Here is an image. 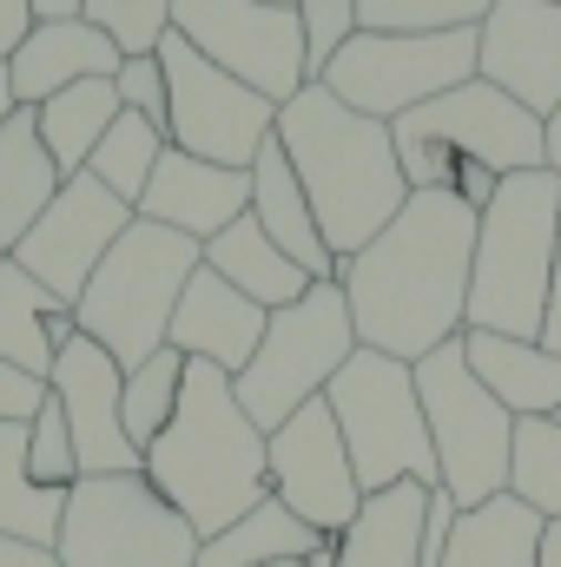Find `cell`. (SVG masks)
Listing matches in <instances>:
<instances>
[{
	"mask_svg": "<svg viewBox=\"0 0 561 567\" xmlns=\"http://www.w3.org/2000/svg\"><path fill=\"white\" fill-rule=\"evenodd\" d=\"M53 403L67 410V435H73V462L80 475H140L145 455L126 442V423H120V383L126 370L86 343L80 330L67 337V350L53 357Z\"/></svg>",
	"mask_w": 561,
	"mask_h": 567,
	"instance_id": "e0dca14e",
	"label": "cell"
},
{
	"mask_svg": "<svg viewBox=\"0 0 561 567\" xmlns=\"http://www.w3.org/2000/svg\"><path fill=\"white\" fill-rule=\"evenodd\" d=\"M47 396H53V383H47V377H27V370L0 363V423L27 429L40 410H47Z\"/></svg>",
	"mask_w": 561,
	"mask_h": 567,
	"instance_id": "f35d334b",
	"label": "cell"
},
{
	"mask_svg": "<svg viewBox=\"0 0 561 567\" xmlns=\"http://www.w3.org/2000/svg\"><path fill=\"white\" fill-rule=\"evenodd\" d=\"M272 140H278L284 165L297 172V185L310 198V218H317V231H324L337 265L357 258L410 205L390 126L350 113L324 80H310L297 100H284Z\"/></svg>",
	"mask_w": 561,
	"mask_h": 567,
	"instance_id": "7a4b0ae2",
	"label": "cell"
},
{
	"mask_svg": "<svg viewBox=\"0 0 561 567\" xmlns=\"http://www.w3.org/2000/svg\"><path fill=\"white\" fill-rule=\"evenodd\" d=\"M265 7H297V0H265Z\"/></svg>",
	"mask_w": 561,
	"mask_h": 567,
	"instance_id": "7dc6e473",
	"label": "cell"
},
{
	"mask_svg": "<svg viewBox=\"0 0 561 567\" xmlns=\"http://www.w3.org/2000/svg\"><path fill=\"white\" fill-rule=\"evenodd\" d=\"M324 548V535H310L278 495H265L252 515H238L225 535L198 542V561L192 567H278V561H310Z\"/></svg>",
	"mask_w": 561,
	"mask_h": 567,
	"instance_id": "f1b7e54d",
	"label": "cell"
},
{
	"mask_svg": "<svg viewBox=\"0 0 561 567\" xmlns=\"http://www.w3.org/2000/svg\"><path fill=\"white\" fill-rule=\"evenodd\" d=\"M159 152H165V133H159V126H145V120H133V113H120V120L106 126L100 152L86 158V172H93V178H100L120 205H140L145 185H152Z\"/></svg>",
	"mask_w": 561,
	"mask_h": 567,
	"instance_id": "d6a6232c",
	"label": "cell"
},
{
	"mask_svg": "<svg viewBox=\"0 0 561 567\" xmlns=\"http://www.w3.org/2000/svg\"><path fill=\"white\" fill-rule=\"evenodd\" d=\"M113 73H120V47L80 13L73 20H33V33L7 60V86H13V100L27 113L40 100H53V93L80 86V80H113Z\"/></svg>",
	"mask_w": 561,
	"mask_h": 567,
	"instance_id": "ffe728a7",
	"label": "cell"
},
{
	"mask_svg": "<svg viewBox=\"0 0 561 567\" xmlns=\"http://www.w3.org/2000/svg\"><path fill=\"white\" fill-rule=\"evenodd\" d=\"M145 482L192 522L198 542L225 535L238 515H252L272 495V468H265V435L232 396V377L212 363L185 357V383H178V410L172 423L152 435L145 449Z\"/></svg>",
	"mask_w": 561,
	"mask_h": 567,
	"instance_id": "3957f363",
	"label": "cell"
},
{
	"mask_svg": "<svg viewBox=\"0 0 561 567\" xmlns=\"http://www.w3.org/2000/svg\"><path fill=\"white\" fill-rule=\"evenodd\" d=\"M265 323H272V310H258L245 290H232L218 271L198 265L192 284H185V297H178V310H172L165 343H172L178 357H192V363H212V370L238 377V370L258 357Z\"/></svg>",
	"mask_w": 561,
	"mask_h": 567,
	"instance_id": "d6986e66",
	"label": "cell"
},
{
	"mask_svg": "<svg viewBox=\"0 0 561 567\" xmlns=\"http://www.w3.org/2000/svg\"><path fill=\"white\" fill-rule=\"evenodd\" d=\"M462 357H469L476 383H482L516 423H522V416H555L561 410V357L549 350V343L462 330Z\"/></svg>",
	"mask_w": 561,
	"mask_h": 567,
	"instance_id": "603a6c76",
	"label": "cell"
},
{
	"mask_svg": "<svg viewBox=\"0 0 561 567\" xmlns=\"http://www.w3.org/2000/svg\"><path fill=\"white\" fill-rule=\"evenodd\" d=\"M126 225H133V205H120L93 172L60 178L53 205H47V212L33 218V231L13 245V265L33 284H47V290L73 310L80 290H86V278L100 271V258L120 245Z\"/></svg>",
	"mask_w": 561,
	"mask_h": 567,
	"instance_id": "5bb4252c",
	"label": "cell"
},
{
	"mask_svg": "<svg viewBox=\"0 0 561 567\" xmlns=\"http://www.w3.org/2000/svg\"><path fill=\"white\" fill-rule=\"evenodd\" d=\"M60 515H67V488H40L33 468H27V429L0 423V535L53 548Z\"/></svg>",
	"mask_w": 561,
	"mask_h": 567,
	"instance_id": "f546056e",
	"label": "cell"
},
{
	"mask_svg": "<svg viewBox=\"0 0 561 567\" xmlns=\"http://www.w3.org/2000/svg\"><path fill=\"white\" fill-rule=\"evenodd\" d=\"M245 212H252V172L205 165V158H192V152H178V145L159 152L152 185H145V198L133 205V218L165 225V231H178V238H192V245H212V238H218L225 225H238Z\"/></svg>",
	"mask_w": 561,
	"mask_h": 567,
	"instance_id": "ac0fdd59",
	"label": "cell"
},
{
	"mask_svg": "<svg viewBox=\"0 0 561 567\" xmlns=\"http://www.w3.org/2000/svg\"><path fill=\"white\" fill-rule=\"evenodd\" d=\"M60 192V172L40 145V126L33 113L20 106L7 126H0V258H13V245L33 231V218L53 205Z\"/></svg>",
	"mask_w": 561,
	"mask_h": 567,
	"instance_id": "484cf974",
	"label": "cell"
},
{
	"mask_svg": "<svg viewBox=\"0 0 561 567\" xmlns=\"http://www.w3.org/2000/svg\"><path fill=\"white\" fill-rule=\"evenodd\" d=\"M469 265L476 212L449 192H410V205L337 265L357 343L397 363H422L429 350L456 343L469 323Z\"/></svg>",
	"mask_w": 561,
	"mask_h": 567,
	"instance_id": "6da1fadb",
	"label": "cell"
},
{
	"mask_svg": "<svg viewBox=\"0 0 561 567\" xmlns=\"http://www.w3.org/2000/svg\"><path fill=\"white\" fill-rule=\"evenodd\" d=\"M252 225H258L310 284H337V258H330V245H324V231H317V218H310V198H304L297 172L284 165L278 140H265V152L252 158Z\"/></svg>",
	"mask_w": 561,
	"mask_h": 567,
	"instance_id": "44dd1931",
	"label": "cell"
},
{
	"mask_svg": "<svg viewBox=\"0 0 561 567\" xmlns=\"http://www.w3.org/2000/svg\"><path fill=\"white\" fill-rule=\"evenodd\" d=\"M159 73H165V145H178L205 165L252 172V158L265 152L272 126H278V106L265 93L238 86L232 73H218L172 27L159 40Z\"/></svg>",
	"mask_w": 561,
	"mask_h": 567,
	"instance_id": "8fae6325",
	"label": "cell"
},
{
	"mask_svg": "<svg viewBox=\"0 0 561 567\" xmlns=\"http://www.w3.org/2000/svg\"><path fill=\"white\" fill-rule=\"evenodd\" d=\"M33 33V0H0V66L13 60V47Z\"/></svg>",
	"mask_w": 561,
	"mask_h": 567,
	"instance_id": "ab89813d",
	"label": "cell"
},
{
	"mask_svg": "<svg viewBox=\"0 0 561 567\" xmlns=\"http://www.w3.org/2000/svg\"><path fill=\"white\" fill-rule=\"evenodd\" d=\"M542 515L516 495H496L482 508H456L442 567H536L542 561Z\"/></svg>",
	"mask_w": 561,
	"mask_h": 567,
	"instance_id": "d4e9b609",
	"label": "cell"
},
{
	"mask_svg": "<svg viewBox=\"0 0 561 567\" xmlns=\"http://www.w3.org/2000/svg\"><path fill=\"white\" fill-rule=\"evenodd\" d=\"M73 337V310L33 284L13 258H0V363L27 370V377H53V357Z\"/></svg>",
	"mask_w": 561,
	"mask_h": 567,
	"instance_id": "cb8c5ba5",
	"label": "cell"
},
{
	"mask_svg": "<svg viewBox=\"0 0 561 567\" xmlns=\"http://www.w3.org/2000/svg\"><path fill=\"white\" fill-rule=\"evenodd\" d=\"M350 357H357V330H350L344 290L337 284H310L297 303L272 310L258 357L232 377V396H238V410L252 416L258 435H272L304 403H317Z\"/></svg>",
	"mask_w": 561,
	"mask_h": 567,
	"instance_id": "ba28073f",
	"label": "cell"
},
{
	"mask_svg": "<svg viewBox=\"0 0 561 567\" xmlns=\"http://www.w3.org/2000/svg\"><path fill=\"white\" fill-rule=\"evenodd\" d=\"M178 383H185V357L165 343L159 357H145L140 370H126V383H120V423H126V442L133 449H152V435L172 423V410H178Z\"/></svg>",
	"mask_w": 561,
	"mask_h": 567,
	"instance_id": "1f68e13d",
	"label": "cell"
},
{
	"mask_svg": "<svg viewBox=\"0 0 561 567\" xmlns=\"http://www.w3.org/2000/svg\"><path fill=\"white\" fill-rule=\"evenodd\" d=\"M555 231H561V178L549 165L516 172V178L496 185V198L476 212V265H469V323L462 330L542 343Z\"/></svg>",
	"mask_w": 561,
	"mask_h": 567,
	"instance_id": "277c9868",
	"label": "cell"
},
{
	"mask_svg": "<svg viewBox=\"0 0 561 567\" xmlns=\"http://www.w3.org/2000/svg\"><path fill=\"white\" fill-rule=\"evenodd\" d=\"M417 370V403L429 429V455H436V488L456 508H482L496 495H509V449H516V416L476 383L462 337L429 350Z\"/></svg>",
	"mask_w": 561,
	"mask_h": 567,
	"instance_id": "8992f818",
	"label": "cell"
},
{
	"mask_svg": "<svg viewBox=\"0 0 561 567\" xmlns=\"http://www.w3.org/2000/svg\"><path fill=\"white\" fill-rule=\"evenodd\" d=\"M509 495L529 502L542 522H561V423L555 416H522V423H516Z\"/></svg>",
	"mask_w": 561,
	"mask_h": 567,
	"instance_id": "4dcf8cb0",
	"label": "cell"
},
{
	"mask_svg": "<svg viewBox=\"0 0 561 567\" xmlns=\"http://www.w3.org/2000/svg\"><path fill=\"white\" fill-rule=\"evenodd\" d=\"M265 468H272V495L310 528V535H344V522L357 515L364 488H357V468L344 455V435L330 423L324 396L304 403L284 429L265 435Z\"/></svg>",
	"mask_w": 561,
	"mask_h": 567,
	"instance_id": "9a60e30c",
	"label": "cell"
},
{
	"mask_svg": "<svg viewBox=\"0 0 561 567\" xmlns=\"http://www.w3.org/2000/svg\"><path fill=\"white\" fill-rule=\"evenodd\" d=\"M536 567H561V522L542 528V561H536Z\"/></svg>",
	"mask_w": 561,
	"mask_h": 567,
	"instance_id": "ee69618b",
	"label": "cell"
},
{
	"mask_svg": "<svg viewBox=\"0 0 561 567\" xmlns=\"http://www.w3.org/2000/svg\"><path fill=\"white\" fill-rule=\"evenodd\" d=\"M172 33L205 53L218 73L238 86L265 93L272 106L297 100L304 80V33L297 7H265V0H172Z\"/></svg>",
	"mask_w": 561,
	"mask_h": 567,
	"instance_id": "7c38bea8",
	"label": "cell"
},
{
	"mask_svg": "<svg viewBox=\"0 0 561 567\" xmlns=\"http://www.w3.org/2000/svg\"><path fill=\"white\" fill-rule=\"evenodd\" d=\"M462 80H476V27H462V33H357L324 66V86L377 126H397L404 113L456 93Z\"/></svg>",
	"mask_w": 561,
	"mask_h": 567,
	"instance_id": "30bf717a",
	"label": "cell"
},
{
	"mask_svg": "<svg viewBox=\"0 0 561 567\" xmlns=\"http://www.w3.org/2000/svg\"><path fill=\"white\" fill-rule=\"evenodd\" d=\"M390 140L436 145L449 158L489 165L496 178H516V172H542L549 165V120H536L529 106H516L489 80H462L456 93H442V100H429L417 113H404L390 126Z\"/></svg>",
	"mask_w": 561,
	"mask_h": 567,
	"instance_id": "4fadbf2b",
	"label": "cell"
},
{
	"mask_svg": "<svg viewBox=\"0 0 561 567\" xmlns=\"http://www.w3.org/2000/svg\"><path fill=\"white\" fill-rule=\"evenodd\" d=\"M27 468L40 488H73L80 482V462H73V435H67V410L47 396V410L27 423Z\"/></svg>",
	"mask_w": 561,
	"mask_h": 567,
	"instance_id": "8d00e7d4",
	"label": "cell"
},
{
	"mask_svg": "<svg viewBox=\"0 0 561 567\" xmlns=\"http://www.w3.org/2000/svg\"><path fill=\"white\" fill-rule=\"evenodd\" d=\"M120 113H126V106H120L113 80H80V86L40 100V106H33V126H40V145H47L53 172H60V178H80L86 158L100 152L106 126H113Z\"/></svg>",
	"mask_w": 561,
	"mask_h": 567,
	"instance_id": "4316f807",
	"label": "cell"
},
{
	"mask_svg": "<svg viewBox=\"0 0 561 567\" xmlns=\"http://www.w3.org/2000/svg\"><path fill=\"white\" fill-rule=\"evenodd\" d=\"M198 265H205V245L133 218L120 231V245L100 258V271L86 278V290H80L73 330L86 343H100L120 370H140L145 357L165 350L172 310H178V297H185Z\"/></svg>",
	"mask_w": 561,
	"mask_h": 567,
	"instance_id": "5b68a950",
	"label": "cell"
},
{
	"mask_svg": "<svg viewBox=\"0 0 561 567\" xmlns=\"http://www.w3.org/2000/svg\"><path fill=\"white\" fill-rule=\"evenodd\" d=\"M60 567H192V522L145 475H80L60 515Z\"/></svg>",
	"mask_w": 561,
	"mask_h": 567,
	"instance_id": "9c48e42d",
	"label": "cell"
},
{
	"mask_svg": "<svg viewBox=\"0 0 561 567\" xmlns=\"http://www.w3.org/2000/svg\"><path fill=\"white\" fill-rule=\"evenodd\" d=\"M324 410L344 435V455L357 468V488H397V482H422L436 488V455H429V429H422L417 403V370L397 357H377L357 343V357L330 377Z\"/></svg>",
	"mask_w": 561,
	"mask_h": 567,
	"instance_id": "52a82bcc",
	"label": "cell"
},
{
	"mask_svg": "<svg viewBox=\"0 0 561 567\" xmlns=\"http://www.w3.org/2000/svg\"><path fill=\"white\" fill-rule=\"evenodd\" d=\"M304 33V80H324V66L357 40V0H297Z\"/></svg>",
	"mask_w": 561,
	"mask_h": 567,
	"instance_id": "d590c367",
	"label": "cell"
},
{
	"mask_svg": "<svg viewBox=\"0 0 561 567\" xmlns=\"http://www.w3.org/2000/svg\"><path fill=\"white\" fill-rule=\"evenodd\" d=\"M555 423H561V410H555Z\"/></svg>",
	"mask_w": 561,
	"mask_h": 567,
	"instance_id": "681fc988",
	"label": "cell"
},
{
	"mask_svg": "<svg viewBox=\"0 0 561 567\" xmlns=\"http://www.w3.org/2000/svg\"><path fill=\"white\" fill-rule=\"evenodd\" d=\"M0 567H60L53 548H33V542H7L0 535Z\"/></svg>",
	"mask_w": 561,
	"mask_h": 567,
	"instance_id": "b9f144b4",
	"label": "cell"
},
{
	"mask_svg": "<svg viewBox=\"0 0 561 567\" xmlns=\"http://www.w3.org/2000/svg\"><path fill=\"white\" fill-rule=\"evenodd\" d=\"M113 93H120V106H126L133 120H145V126H159V133H165V73H159V53L120 60Z\"/></svg>",
	"mask_w": 561,
	"mask_h": 567,
	"instance_id": "74e56055",
	"label": "cell"
},
{
	"mask_svg": "<svg viewBox=\"0 0 561 567\" xmlns=\"http://www.w3.org/2000/svg\"><path fill=\"white\" fill-rule=\"evenodd\" d=\"M13 113H20V100H13V86H7V66H0V126H7Z\"/></svg>",
	"mask_w": 561,
	"mask_h": 567,
	"instance_id": "bcb514c9",
	"label": "cell"
},
{
	"mask_svg": "<svg viewBox=\"0 0 561 567\" xmlns=\"http://www.w3.org/2000/svg\"><path fill=\"white\" fill-rule=\"evenodd\" d=\"M80 20H93L120 47V60H140V53H159L172 27V0H80Z\"/></svg>",
	"mask_w": 561,
	"mask_h": 567,
	"instance_id": "e575fe53",
	"label": "cell"
},
{
	"mask_svg": "<svg viewBox=\"0 0 561 567\" xmlns=\"http://www.w3.org/2000/svg\"><path fill=\"white\" fill-rule=\"evenodd\" d=\"M422 482H397L357 502L344 535H330V567H417L422 555V515H429Z\"/></svg>",
	"mask_w": 561,
	"mask_h": 567,
	"instance_id": "7402d4cb",
	"label": "cell"
},
{
	"mask_svg": "<svg viewBox=\"0 0 561 567\" xmlns=\"http://www.w3.org/2000/svg\"><path fill=\"white\" fill-rule=\"evenodd\" d=\"M80 0H33V20H73Z\"/></svg>",
	"mask_w": 561,
	"mask_h": 567,
	"instance_id": "7bdbcfd3",
	"label": "cell"
},
{
	"mask_svg": "<svg viewBox=\"0 0 561 567\" xmlns=\"http://www.w3.org/2000/svg\"><path fill=\"white\" fill-rule=\"evenodd\" d=\"M476 80L529 106L536 120L561 113V0H496L476 27Z\"/></svg>",
	"mask_w": 561,
	"mask_h": 567,
	"instance_id": "2e32d148",
	"label": "cell"
},
{
	"mask_svg": "<svg viewBox=\"0 0 561 567\" xmlns=\"http://www.w3.org/2000/svg\"><path fill=\"white\" fill-rule=\"evenodd\" d=\"M205 271H218L232 290H245L258 310H284V303H297V297L310 290V278L252 225V212H245L238 225H225V231L205 245Z\"/></svg>",
	"mask_w": 561,
	"mask_h": 567,
	"instance_id": "83f0119b",
	"label": "cell"
},
{
	"mask_svg": "<svg viewBox=\"0 0 561 567\" xmlns=\"http://www.w3.org/2000/svg\"><path fill=\"white\" fill-rule=\"evenodd\" d=\"M549 172H555V178H561V113H555V120H549Z\"/></svg>",
	"mask_w": 561,
	"mask_h": 567,
	"instance_id": "f6af8a7d",
	"label": "cell"
},
{
	"mask_svg": "<svg viewBox=\"0 0 561 567\" xmlns=\"http://www.w3.org/2000/svg\"><path fill=\"white\" fill-rule=\"evenodd\" d=\"M496 0H357V33H462Z\"/></svg>",
	"mask_w": 561,
	"mask_h": 567,
	"instance_id": "836d02e7",
	"label": "cell"
},
{
	"mask_svg": "<svg viewBox=\"0 0 561 567\" xmlns=\"http://www.w3.org/2000/svg\"><path fill=\"white\" fill-rule=\"evenodd\" d=\"M542 343L561 357V231H555V271H549V310H542Z\"/></svg>",
	"mask_w": 561,
	"mask_h": 567,
	"instance_id": "60d3db41",
	"label": "cell"
},
{
	"mask_svg": "<svg viewBox=\"0 0 561 567\" xmlns=\"http://www.w3.org/2000/svg\"><path fill=\"white\" fill-rule=\"evenodd\" d=\"M278 567H310V561H278Z\"/></svg>",
	"mask_w": 561,
	"mask_h": 567,
	"instance_id": "c3c4849f",
	"label": "cell"
}]
</instances>
